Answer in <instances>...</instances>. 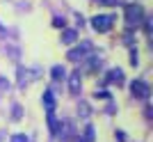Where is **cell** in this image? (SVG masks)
<instances>
[{"label":"cell","mask_w":153,"mask_h":142,"mask_svg":"<svg viewBox=\"0 0 153 142\" xmlns=\"http://www.w3.org/2000/svg\"><path fill=\"white\" fill-rule=\"evenodd\" d=\"M16 76H19L21 87H27V85H32L37 78H41V69H37V67H19Z\"/></svg>","instance_id":"6da1fadb"},{"label":"cell","mask_w":153,"mask_h":142,"mask_svg":"<svg viewBox=\"0 0 153 142\" xmlns=\"http://www.w3.org/2000/svg\"><path fill=\"white\" fill-rule=\"evenodd\" d=\"M114 21H117L114 14H96L94 19H91V28H94L96 32H108V30H112Z\"/></svg>","instance_id":"7a4b0ae2"},{"label":"cell","mask_w":153,"mask_h":142,"mask_svg":"<svg viewBox=\"0 0 153 142\" xmlns=\"http://www.w3.org/2000/svg\"><path fill=\"white\" fill-rule=\"evenodd\" d=\"M142 21H144V12H142V7L140 5H128L126 7V23H128V28L140 25Z\"/></svg>","instance_id":"3957f363"},{"label":"cell","mask_w":153,"mask_h":142,"mask_svg":"<svg viewBox=\"0 0 153 142\" xmlns=\"http://www.w3.org/2000/svg\"><path fill=\"white\" fill-rule=\"evenodd\" d=\"M130 94L135 99H149L151 96V87H149L144 80H133L130 83Z\"/></svg>","instance_id":"277c9868"},{"label":"cell","mask_w":153,"mask_h":142,"mask_svg":"<svg viewBox=\"0 0 153 142\" xmlns=\"http://www.w3.org/2000/svg\"><path fill=\"white\" fill-rule=\"evenodd\" d=\"M91 48H94V46H91V41H82L78 48H73V51L66 53V58H69L71 62H78V60H82L87 53H91Z\"/></svg>","instance_id":"5b68a950"},{"label":"cell","mask_w":153,"mask_h":142,"mask_svg":"<svg viewBox=\"0 0 153 142\" xmlns=\"http://www.w3.org/2000/svg\"><path fill=\"white\" fill-rule=\"evenodd\" d=\"M69 92L71 94H80V71H73L69 76Z\"/></svg>","instance_id":"8992f818"},{"label":"cell","mask_w":153,"mask_h":142,"mask_svg":"<svg viewBox=\"0 0 153 142\" xmlns=\"http://www.w3.org/2000/svg\"><path fill=\"white\" fill-rule=\"evenodd\" d=\"M41 103H44L46 112H53V110H55V96H53V92H51V90H46V92H44V96H41Z\"/></svg>","instance_id":"52a82bcc"},{"label":"cell","mask_w":153,"mask_h":142,"mask_svg":"<svg viewBox=\"0 0 153 142\" xmlns=\"http://www.w3.org/2000/svg\"><path fill=\"white\" fill-rule=\"evenodd\" d=\"M76 39H78V32H76V30H71V28H69V30H64V32H62V44L71 46V44H73V41H76Z\"/></svg>","instance_id":"ba28073f"},{"label":"cell","mask_w":153,"mask_h":142,"mask_svg":"<svg viewBox=\"0 0 153 142\" xmlns=\"http://www.w3.org/2000/svg\"><path fill=\"white\" fill-rule=\"evenodd\" d=\"M48 129H51L53 135H57V133H59V119L53 115V112H48Z\"/></svg>","instance_id":"9c48e42d"},{"label":"cell","mask_w":153,"mask_h":142,"mask_svg":"<svg viewBox=\"0 0 153 142\" xmlns=\"http://www.w3.org/2000/svg\"><path fill=\"white\" fill-rule=\"evenodd\" d=\"M123 80V71L121 69H112L108 73V83H121Z\"/></svg>","instance_id":"30bf717a"},{"label":"cell","mask_w":153,"mask_h":142,"mask_svg":"<svg viewBox=\"0 0 153 142\" xmlns=\"http://www.w3.org/2000/svg\"><path fill=\"white\" fill-rule=\"evenodd\" d=\"M78 115L82 117V119H87V117H89V105L80 101V105H78Z\"/></svg>","instance_id":"8fae6325"},{"label":"cell","mask_w":153,"mask_h":142,"mask_svg":"<svg viewBox=\"0 0 153 142\" xmlns=\"http://www.w3.org/2000/svg\"><path fill=\"white\" fill-rule=\"evenodd\" d=\"M53 78H55V80H62L64 78V69L62 67H53Z\"/></svg>","instance_id":"7c38bea8"},{"label":"cell","mask_w":153,"mask_h":142,"mask_svg":"<svg viewBox=\"0 0 153 142\" xmlns=\"http://www.w3.org/2000/svg\"><path fill=\"white\" fill-rule=\"evenodd\" d=\"M85 138H87V142H94V129H91V126H87V131H85Z\"/></svg>","instance_id":"4fadbf2b"},{"label":"cell","mask_w":153,"mask_h":142,"mask_svg":"<svg viewBox=\"0 0 153 142\" xmlns=\"http://www.w3.org/2000/svg\"><path fill=\"white\" fill-rule=\"evenodd\" d=\"M12 142H27V135H23V133H19V135H14Z\"/></svg>","instance_id":"5bb4252c"},{"label":"cell","mask_w":153,"mask_h":142,"mask_svg":"<svg viewBox=\"0 0 153 142\" xmlns=\"http://www.w3.org/2000/svg\"><path fill=\"white\" fill-rule=\"evenodd\" d=\"M96 2H101V5H119L121 0H96Z\"/></svg>","instance_id":"9a60e30c"},{"label":"cell","mask_w":153,"mask_h":142,"mask_svg":"<svg viewBox=\"0 0 153 142\" xmlns=\"http://www.w3.org/2000/svg\"><path fill=\"white\" fill-rule=\"evenodd\" d=\"M130 62H133V64H137V53H135V51H130Z\"/></svg>","instance_id":"2e32d148"},{"label":"cell","mask_w":153,"mask_h":142,"mask_svg":"<svg viewBox=\"0 0 153 142\" xmlns=\"http://www.w3.org/2000/svg\"><path fill=\"white\" fill-rule=\"evenodd\" d=\"M19 117H21V108L16 105V108H14V119H19Z\"/></svg>","instance_id":"e0dca14e"},{"label":"cell","mask_w":153,"mask_h":142,"mask_svg":"<svg viewBox=\"0 0 153 142\" xmlns=\"http://www.w3.org/2000/svg\"><path fill=\"white\" fill-rule=\"evenodd\" d=\"M2 32H5V28H2V25H0V34H2Z\"/></svg>","instance_id":"ac0fdd59"}]
</instances>
